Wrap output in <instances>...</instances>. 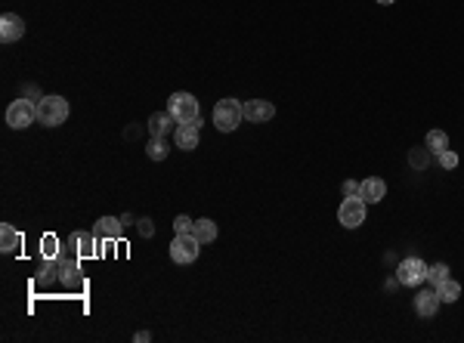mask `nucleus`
Listing matches in <instances>:
<instances>
[{"mask_svg": "<svg viewBox=\"0 0 464 343\" xmlns=\"http://www.w3.org/2000/svg\"><path fill=\"white\" fill-rule=\"evenodd\" d=\"M145 155H149L152 161H164V158H168V136H152V140L145 142Z\"/></svg>", "mask_w": 464, "mask_h": 343, "instance_id": "obj_19", "label": "nucleus"}, {"mask_svg": "<svg viewBox=\"0 0 464 343\" xmlns=\"http://www.w3.org/2000/svg\"><path fill=\"white\" fill-rule=\"evenodd\" d=\"M145 127H149V136H168L174 130V115L170 111H155Z\"/></svg>", "mask_w": 464, "mask_h": 343, "instance_id": "obj_14", "label": "nucleus"}, {"mask_svg": "<svg viewBox=\"0 0 464 343\" xmlns=\"http://www.w3.org/2000/svg\"><path fill=\"white\" fill-rule=\"evenodd\" d=\"M347 195H359V180H343V198Z\"/></svg>", "mask_w": 464, "mask_h": 343, "instance_id": "obj_26", "label": "nucleus"}, {"mask_svg": "<svg viewBox=\"0 0 464 343\" xmlns=\"http://www.w3.org/2000/svg\"><path fill=\"white\" fill-rule=\"evenodd\" d=\"M217 223L214 220H208V216H202V220H195V226H192V235H195L202 245H211V241H217Z\"/></svg>", "mask_w": 464, "mask_h": 343, "instance_id": "obj_17", "label": "nucleus"}, {"mask_svg": "<svg viewBox=\"0 0 464 343\" xmlns=\"http://www.w3.org/2000/svg\"><path fill=\"white\" fill-rule=\"evenodd\" d=\"M93 232H96V239H121V220L118 216H99Z\"/></svg>", "mask_w": 464, "mask_h": 343, "instance_id": "obj_15", "label": "nucleus"}, {"mask_svg": "<svg viewBox=\"0 0 464 343\" xmlns=\"http://www.w3.org/2000/svg\"><path fill=\"white\" fill-rule=\"evenodd\" d=\"M37 121V105L31 99H12L10 109H6V124L12 130H25Z\"/></svg>", "mask_w": 464, "mask_h": 343, "instance_id": "obj_5", "label": "nucleus"}, {"mask_svg": "<svg viewBox=\"0 0 464 343\" xmlns=\"http://www.w3.org/2000/svg\"><path fill=\"white\" fill-rule=\"evenodd\" d=\"M242 118L244 115H242V102H238V99L226 96L214 105V127L220 130V133H232V130L242 124Z\"/></svg>", "mask_w": 464, "mask_h": 343, "instance_id": "obj_3", "label": "nucleus"}, {"mask_svg": "<svg viewBox=\"0 0 464 343\" xmlns=\"http://www.w3.org/2000/svg\"><path fill=\"white\" fill-rule=\"evenodd\" d=\"M136 229H139V235H145V239H149V235L155 232V229H152V220H139V223H136Z\"/></svg>", "mask_w": 464, "mask_h": 343, "instance_id": "obj_27", "label": "nucleus"}, {"mask_svg": "<svg viewBox=\"0 0 464 343\" xmlns=\"http://www.w3.org/2000/svg\"><path fill=\"white\" fill-rule=\"evenodd\" d=\"M134 340H136V343H145V340H152V334H149V331H136Z\"/></svg>", "mask_w": 464, "mask_h": 343, "instance_id": "obj_28", "label": "nucleus"}, {"mask_svg": "<svg viewBox=\"0 0 464 343\" xmlns=\"http://www.w3.org/2000/svg\"><path fill=\"white\" fill-rule=\"evenodd\" d=\"M436 297H440V303H455L461 297V285L455 279H446L436 285Z\"/></svg>", "mask_w": 464, "mask_h": 343, "instance_id": "obj_18", "label": "nucleus"}, {"mask_svg": "<svg viewBox=\"0 0 464 343\" xmlns=\"http://www.w3.org/2000/svg\"><path fill=\"white\" fill-rule=\"evenodd\" d=\"M59 254H62V250H59L56 235H44V239H41V257H44V260H56Z\"/></svg>", "mask_w": 464, "mask_h": 343, "instance_id": "obj_21", "label": "nucleus"}, {"mask_svg": "<svg viewBox=\"0 0 464 343\" xmlns=\"http://www.w3.org/2000/svg\"><path fill=\"white\" fill-rule=\"evenodd\" d=\"M436 309H440V297H436V288L434 291H418L415 294V313L421 319H434Z\"/></svg>", "mask_w": 464, "mask_h": 343, "instance_id": "obj_13", "label": "nucleus"}, {"mask_svg": "<svg viewBox=\"0 0 464 343\" xmlns=\"http://www.w3.org/2000/svg\"><path fill=\"white\" fill-rule=\"evenodd\" d=\"M436 161H440V167H443V170H455V167H458V155H455L452 149L440 151V155H436Z\"/></svg>", "mask_w": 464, "mask_h": 343, "instance_id": "obj_24", "label": "nucleus"}, {"mask_svg": "<svg viewBox=\"0 0 464 343\" xmlns=\"http://www.w3.org/2000/svg\"><path fill=\"white\" fill-rule=\"evenodd\" d=\"M449 279V266L446 263H434V266H427V281L430 285H440V281H446Z\"/></svg>", "mask_w": 464, "mask_h": 343, "instance_id": "obj_22", "label": "nucleus"}, {"mask_svg": "<svg viewBox=\"0 0 464 343\" xmlns=\"http://www.w3.org/2000/svg\"><path fill=\"white\" fill-rule=\"evenodd\" d=\"M192 226H195V223H192V216H186V214H180V216L174 220L177 235H180V232H192Z\"/></svg>", "mask_w": 464, "mask_h": 343, "instance_id": "obj_25", "label": "nucleus"}, {"mask_svg": "<svg viewBox=\"0 0 464 343\" xmlns=\"http://www.w3.org/2000/svg\"><path fill=\"white\" fill-rule=\"evenodd\" d=\"M69 111H71V105H69V99H62V96L37 99V121H41L44 127H59V124H65L69 121Z\"/></svg>", "mask_w": 464, "mask_h": 343, "instance_id": "obj_1", "label": "nucleus"}, {"mask_svg": "<svg viewBox=\"0 0 464 343\" xmlns=\"http://www.w3.org/2000/svg\"><path fill=\"white\" fill-rule=\"evenodd\" d=\"M427 151L430 155H440V151H446L449 149V136L443 133V130H427Z\"/></svg>", "mask_w": 464, "mask_h": 343, "instance_id": "obj_20", "label": "nucleus"}, {"mask_svg": "<svg viewBox=\"0 0 464 343\" xmlns=\"http://www.w3.org/2000/svg\"><path fill=\"white\" fill-rule=\"evenodd\" d=\"M65 254L93 257V254H96V232H71L69 245H65Z\"/></svg>", "mask_w": 464, "mask_h": 343, "instance_id": "obj_9", "label": "nucleus"}, {"mask_svg": "<svg viewBox=\"0 0 464 343\" xmlns=\"http://www.w3.org/2000/svg\"><path fill=\"white\" fill-rule=\"evenodd\" d=\"M242 115L251 124H267L276 115V105L267 102V99H248V102H242Z\"/></svg>", "mask_w": 464, "mask_h": 343, "instance_id": "obj_8", "label": "nucleus"}, {"mask_svg": "<svg viewBox=\"0 0 464 343\" xmlns=\"http://www.w3.org/2000/svg\"><path fill=\"white\" fill-rule=\"evenodd\" d=\"M377 3H381V6H393L396 0H377Z\"/></svg>", "mask_w": 464, "mask_h": 343, "instance_id": "obj_29", "label": "nucleus"}, {"mask_svg": "<svg viewBox=\"0 0 464 343\" xmlns=\"http://www.w3.org/2000/svg\"><path fill=\"white\" fill-rule=\"evenodd\" d=\"M19 248H22V235H19V229H12L10 223H3V226H0V250H3V254H16Z\"/></svg>", "mask_w": 464, "mask_h": 343, "instance_id": "obj_16", "label": "nucleus"}, {"mask_svg": "<svg viewBox=\"0 0 464 343\" xmlns=\"http://www.w3.org/2000/svg\"><path fill=\"white\" fill-rule=\"evenodd\" d=\"M396 281L406 288L424 285V281H427V263H424L421 257H406V260L396 266Z\"/></svg>", "mask_w": 464, "mask_h": 343, "instance_id": "obj_6", "label": "nucleus"}, {"mask_svg": "<svg viewBox=\"0 0 464 343\" xmlns=\"http://www.w3.org/2000/svg\"><path fill=\"white\" fill-rule=\"evenodd\" d=\"M427 161H430L427 149H412V151H409V164H412L415 170H424V167H427Z\"/></svg>", "mask_w": 464, "mask_h": 343, "instance_id": "obj_23", "label": "nucleus"}, {"mask_svg": "<svg viewBox=\"0 0 464 343\" xmlns=\"http://www.w3.org/2000/svg\"><path fill=\"white\" fill-rule=\"evenodd\" d=\"M359 198L366 204H377L381 198H387V183H384L381 176H366V180L359 183Z\"/></svg>", "mask_w": 464, "mask_h": 343, "instance_id": "obj_12", "label": "nucleus"}, {"mask_svg": "<svg viewBox=\"0 0 464 343\" xmlns=\"http://www.w3.org/2000/svg\"><path fill=\"white\" fill-rule=\"evenodd\" d=\"M168 111L174 115L177 124H195L198 118H202V105H198V99L192 96V93H186V90H180V93L170 96Z\"/></svg>", "mask_w": 464, "mask_h": 343, "instance_id": "obj_2", "label": "nucleus"}, {"mask_svg": "<svg viewBox=\"0 0 464 343\" xmlns=\"http://www.w3.org/2000/svg\"><path fill=\"white\" fill-rule=\"evenodd\" d=\"M198 254H202V241L192 232H180L170 241V260L174 263H195Z\"/></svg>", "mask_w": 464, "mask_h": 343, "instance_id": "obj_7", "label": "nucleus"}, {"mask_svg": "<svg viewBox=\"0 0 464 343\" xmlns=\"http://www.w3.org/2000/svg\"><path fill=\"white\" fill-rule=\"evenodd\" d=\"M366 216H368V204L359 195H347L341 201V207H337V223L343 229H359L366 223Z\"/></svg>", "mask_w": 464, "mask_h": 343, "instance_id": "obj_4", "label": "nucleus"}, {"mask_svg": "<svg viewBox=\"0 0 464 343\" xmlns=\"http://www.w3.org/2000/svg\"><path fill=\"white\" fill-rule=\"evenodd\" d=\"M22 35H25L22 16H16V12H3V16H0V41L16 44V41H22Z\"/></svg>", "mask_w": 464, "mask_h": 343, "instance_id": "obj_10", "label": "nucleus"}, {"mask_svg": "<svg viewBox=\"0 0 464 343\" xmlns=\"http://www.w3.org/2000/svg\"><path fill=\"white\" fill-rule=\"evenodd\" d=\"M198 130H202V118H198L195 124H177V130H174V142H177V149H183V151H192V149H198Z\"/></svg>", "mask_w": 464, "mask_h": 343, "instance_id": "obj_11", "label": "nucleus"}]
</instances>
